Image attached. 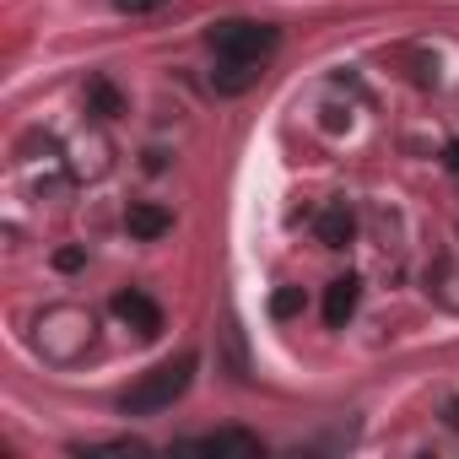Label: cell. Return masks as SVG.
I'll use <instances>...</instances> for the list:
<instances>
[{
    "mask_svg": "<svg viewBox=\"0 0 459 459\" xmlns=\"http://www.w3.org/2000/svg\"><path fill=\"white\" fill-rule=\"evenodd\" d=\"M114 6H119V12H157L162 0H114Z\"/></svg>",
    "mask_w": 459,
    "mask_h": 459,
    "instance_id": "11",
    "label": "cell"
},
{
    "mask_svg": "<svg viewBox=\"0 0 459 459\" xmlns=\"http://www.w3.org/2000/svg\"><path fill=\"white\" fill-rule=\"evenodd\" d=\"M55 265H60V271H82V265H87V255H82V249H60V255H55Z\"/></svg>",
    "mask_w": 459,
    "mask_h": 459,
    "instance_id": "10",
    "label": "cell"
},
{
    "mask_svg": "<svg viewBox=\"0 0 459 459\" xmlns=\"http://www.w3.org/2000/svg\"><path fill=\"white\" fill-rule=\"evenodd\" d=\"M351 314H357V281L346 276V281H335V287L325 292V319H330V325H346Z\"/></svg>",
    "mask_w": 459,
    "mask_h": 459,
    "instance_id": "6",
    "label": "cell"
},
{
    "mask_svg": "<svg viewBox=\"0 0 459 459\" xmlns=\"http://www.w3.org/2000/svg\"><path fill=\"white\" fill-rule=\"evenodd\" d=\"M114 314H119L135 335H146V341L162 335V308H157L146 292H119V298H114Z\"/></svg>",
    "mask_w": 459,
    "mask_h": 459,
    "instance_id": "4",
    "label": "cell"
},
{
    "mask_svg": "<svg viewBox=\"0 0 459 459\" xmlns=\"http://www.w3.org/2000/svg\"><path fill=\"white\" fill-rule=\"evenodd\" d=\"M125 227L135 238H162L168 227H173V216L162 211V205H130V216H125Z\"/></svg>",
    "mask_w": 459,
    "mask_h": 459,
    "instance_id": "5",
    "label": "cell"
},
{
    "mask_svg": "<svg viewBox=\"0 0 459 459\" xmlns=\"http://www.w3.org/2000/svg\"><path fill=\"white\" fill-rule=\"evenodd\" d=\"M205 44H211V55H216V65H211V87L227 92V98H238V92H249V87L265 76V60L276 55L281 33H276L271 22L233 17V22H216V28L205 33Z\"/></svg>",
    "mask_w": 459,
    "mask_h": 459,
    "instance_id": "1",
    "label": "cell"
},
{
    "mask_svg": "<svg viewBox=\"0 0 459 459\" xmlns=\"http://www.w3.org/2000/svg\"><path fill=\"white\" fill-rule=\"evenodd\" d=\"M178 454H238V459H255L265 454V443L255 432H238V427H227V432H200V437H184Z\"/></svg>",
    "mask_w": 459,
    "mask_h": 459,
    "instance_id": "3",
    "label": "cell"
},
{
    "mask_svg": "<svg viewBox=\"0 0 459 459\" xmlns=\"http://www.w3.org/2000/svg\"><path fill=\"white\" fill-rule=\"evenodd\" d=\"M351 227H357V221H351V211H346V205H330V211L319 216V238H325L330 249H341V244L351 238Z\"/></svg>",
    "mask_w": 459,
    "mask_h": 459,
    "instance_id": "7",
    "label": "cell"
},
{
    "mask_svg": "<svg viewBox=\"0 0 459 459\" xmlns=\"http://www.w3.org/2000/svg\"><path fill=\"white\" fill-rule=\"evenodd\" d=\"M92 103H98L103 114H119V98H114V87H108V82H92Z\"/></svg>",
    "mask_w": 459,
    "mask_h": 459,
    "instance_id": "9",
    "label": "cell"
},
{
    "mask_svg": "<svg viewBox=\"0 0 459 459\" xmlns=\"http://www.w3.org/2000/svg\"><path fill=\"white\" fill-rule=\"evenodd\" d=\"M271 314H276V319H292V314H303V287H281V292L271 298Z\"/></svg>",
    "mask_w": 459,
    "mask_h": 459,
    "instance_id": "8",
    "label": "cell"
},
{
    "mask_svg": "<svg viewBox=\"0 0 459 459\" xmlns=\"http://www.w3.org/2000/svg\"><path fill=\"white\" fill-rule=\"evenodd\" d=\"M189 378H195V351H178V357L146 368V373L119 394V411H125V416H157V411H168L173 400H184Z\"/></svg>",
    "mask_w": 459,
    "mask_h": 459,
    "instance_id": "2",
    "label": "cell"
},
{
    "mask_svg": "<svg viewBox=\"0 0 459 459\" xmlns=\"http://www.w3.org/2000/svg\"><path fill=\"white\" fill-rule=\"evenodd\" d=\"M448 168H454V173H459V141H454V146H448Z\"/></svg>",
    "mask_w": 459,
    "mask_h": 459,
    "instance_id": "12",
    "label": "cell"
}]
</instances>
